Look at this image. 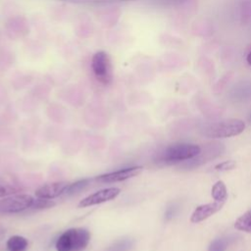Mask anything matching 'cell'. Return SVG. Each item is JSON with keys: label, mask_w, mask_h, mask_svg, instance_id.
Returning a JSON list of instances; mask_svg holds the SVG:
<instances>
[{"label": "cell", "mask_w": 251, "mask_h": 251, "mask_svg": "<svg viewBox=\"0 0 251 251\" xmlns=\"http://www.w3.org/2000/svg\"><path fill=\"white\" fill-rule=\"evenodd\" d=\"M90 241V232L83 227H72L65 230L56 240L57 251H82Z\"/></svg>", "instance_id": "obj_1"}, {"label": "cell", "mask_w": 251, "mask_h": 251, "mask_svg": "<svg viewBox=\"0 0 251 251\" xmlns=\"http://www.w3.org/2000/svg\"><path fill=\"white\" fill-rule=\"evenodd\" d=\"M200 150L201 148L195 144L175 143L162 150L158 154L156 161L166 165H173L192 159L199 154Z\"/></svg>", "instance_id": "obj_2"}, {"label": "cell", "mask_w": 251, "mask_h": 251, "mask_svg": "<svg viewBox=\"0 0 251 251\" xmlns=\"http://www.w3.org/2000/svg\"><path fill=\"white\" fill-rule=\"evenodd\" d=\"M245 128L243 121L228 119L205 126L201 129L202 135L210 138H226L240 134Z\"/></svg>", "instance_id": "obj_3"}, {"label": "cell", "mask_w": 251, "mask_h": 251, "mask_svg": "<svg viewBox=\"0 0 251 251\" xmlns=\"http://www.w3.org/2000/svg\"><path fill=\"white\" fill-rule=\"evenodd\" d=\"M91 70L97 81L108 85L113 80V67L109 54L105 51H97L91 59Z\"/></svg>", "instance_id": "obj_4"}, {"label": "cell", "mask_w": 251, "mask_h": 251, "mask_svg": "<svg viewBox=\"0 0 251 251\" xmlns=\"http://www.w3.org/2000/svg\"><path fill=\"white\" fill-rule=\"evenodd\" d=\"M34 198L29 194H13L0 200V213L15 214L31 207Z\"/></svg>", "instance_id": "obj_5"}, {"label": "cell", "mask_w": 251, "mask_h": 251, "mask_svg": "<svg viewBox=\"0 0 251 251\" xmlns=\"http://www.w3.org/2000/svg\"><path fill=\"white\" fill-rule=\"evenodd\" d=\"M225 148L221 143H209L204 145L203 149L200 150L199 154L193 157L192 159L187 160L184 164L181 165L183 169H193L197 168L215 158L220 156L224 152Z\"/></svg>", "instance_id": "obj_6"}, {"label": "cell", "mask_w": 251, "mask_h": 251, "mask_svg": "<svg viewBox=\"0 0 251 251\" xmlns=\"http://www.w3.org/2000/svg\"><path fill=\"white\" fill-rule=\"evenodd\" d=\"M143 170L142 166H133L128 168L120 169L114 172L106 173L103 175H100L96 176L94 179L98 182L102 183H111V182H118V181H124L128 178L134 177L138 176Z\"/></svg>", "instance_id": "obj_7"}, {"label": "cell", "mask_w": 251, "mask_h": 251, "mask_svg": "<svg viewBox=\"0 0 251 251\" xmlns=\"http://www.w3.org/2000/svg\"><path fill=\"white\" fill-rule=\"evenodd\" d=\"M121 192V189L118 187H108L101 190H98L83 199H81L78 203V207L85 208L93 205H98L107 201L114 200Z\"/></svg>", "instance_id": "obj_8"}, {"label": "cell", "mask_w": 251, "mask_h": 251, "mask_svg": "<svg viewBox=\"0 0 251 251\" xmlns=\"http://www.w3.org/2000/svg\"><path fill=\"white\" fill-rule=\"evenodd\" d=\"M70 182L68 181H54L50 183H46L38 187L34 194L36 198H43V199H54L62 194H65Z\"/></svg>", "instance_id": "obj_9"}, {"label": "cell", "mask_w": 251, "mask_h": 251, "mask_svg": "<svg viewBox=\"0 0 251 251\" xmlns=\"http://www.w3.org/2000/svg\"><path fill=\"white\" fill-rule=\"evenodd\" d=\"M224 205V202H219L215 201L213 203H208V204H203L198 207L193 211L190 221L192 223H200L209 217L213 216L217 212H219Z\"/></svg>", "instance_id": "obj_10"}, {"label": "cell", "mask_w": 251, "mask_h": 251, "mask_svg": "<svg viewBox=\"0 0 251 251\" xmlns=\"http://www.w3.org/2000/svg\"><path fill=\"white\" fill-rule=\"evenodd\" d=\"M27 244H28V241L25 237L21 235H13L7 240L6 247L8 251H21V250H25L27 247Z\"/></svg>", "instance_id": "obj_11"}, {"label": "cell", "mask_w": 251, "mask_h": 251, "mask_svg": "<svg viewBox=\"0 0 251 251\" xmlns=\"http://www.w3.org/2000/svg\"><path fill=\"white\" fill-rule=\"evenodd\" d=\"M235 237L233 235H226L220 238H217L212 241L208 251H225L233 241Z\"/></svg>", "instance_id": "obj_12"}, {"label": "cell", "mask_w": 251, "mask_h": 251, "mask_svg": "<svg viewBox=\"0 0 251 251\" xmlns=\"http://www.w3.org/2000/svg\"><path fill=\"white\" fill-rule=\"evenodd\" d=\"M211 194L215 201L225 203V201L226 200V197H227V190H226L225 182L222 180L217 181L212 187Z\"/></svg>", "instance_id": "obj_13"}, {"label": "cell", "mask_w": 251, "mask_h": 251, "mask_svg": "<svg viewBox=\"0 0 251 251\" xmlns=\"http://www.w3.org/2000/svg\"><path fill=\"white\" fill-rule=\"evenodd\" d=\"M234 226L238 230L251 232V209L245 212L235 221Z\"/></svg>", "instance_id": "obj_14"}, {"label": "cell", "mask_w": 251, "mask_h": 251, "mask_svg": "<svg viewBox=\"0 0 251 251\" xmlns=\"http://www.w3.org/2000/svg\"><path fill=\"white\" fill-rule=\"evenodd\" d=\"M20 188L10 180L0 177V197H7L16 194Z\"/></svg>", "instance_id": "obj_15"}, {"label": "cell", "mask_w": 251, "mask_h": 251, "mask_svg": "<svg viewBox=\"0 0 251 251\" xmlns=\"http://www.w3.org/2000/svg\"><path fill=\"white\" fill-rule=\"evenodd\" d=\"M134 242L130 238L119 239L110 245L105 251H128L132 248Z\"/></svg>", "instance_id": "obj_16"}, {"label": "cell", "mask_w": 251, "mask_h": 251, "mask_svg": "<svg viewBox=\"0 0 251 251\" xmlns=\"http://www.w3.org/2000/svg\"><path fill=\"white\" fill-rule=\"evenodd\" d=\"M91 181L90 178H82V179H79V180H76L73 183H70L65 194L67 195H72V194H75V193H77L79 192L80 190H82L83 188H85L89 182Z\"/></svg>", "instance_id": "obj_17"}, {"label": "cell", "mask_w": 251, "mask_h": 251, "mask_svg": "<svg viewBox=\"0 0 251 251\" xmlns=\"http://www.w3.org/2000/svg\"><path fill=\"white\" fill-rule=\"evenodd\" d=\"M55 206V202L51 199H43V198H36L34 199L30 208L32 209H47Z\"/></svg>", "instance_id": "obj_18"}, {"label": "cell", "mask_w": 251, "mask_h": 251, "mask_svg": "<svg viewBox=\"0 0 251 251\" xmlns=\"http://www.w3.org/2000/svg\"><path fill=\"white\" fill-rule=\"evenodd\" d=\"M235 167V162L232 160H228V161H225L221 164H218L215 166V169L217 171H228L231 170Z\"/></svg>", "instance_id": "obj_19"}, {"label": "cell", "mask_w": 251, "mask_h": 251, "mask_svg": "<svg viewBox=\"0 0 251 251\" xmlns=\"http://www.w3.org/2000/svg\"><path fill=\"white\" fill-rule=\"evenodd\" d=\"M177 210H178V207L176 204H172L171 206H169L166 209V212H165V219L167 221L172 220L176 216V214L177 213Z\"/></svg>", "instance_id": "obj_20"}, {"label": "cell", "mask_w": 251, "mask_h": 251, "mask_svg": "<svg viewBox=\"0 0 251 251\" xmlns=\"http://www.w3.org/2000/svg\"><path fill=\"white\" fill-rule=\"evenodd\" d=\"M245 60L249 66H251V46L247 49L245 54Z\"/></svg>", "instance_id": "obj_21"}, {"label": "cell", "mask_w": 251, "mask_h": 251, "mask_svg": "<svg viewBox=\"0 0 251 251\" xmlns=\"http://www.w3.org/2000/svg\"><path fill=\"white\" fill-rule=\"evenodd\" d=\"M124 1H129V0H124Z\"/></svg>", "instance_id": "obj_22"}, {"label": "cell", "mask_w": 251, "mask_h": 251, "mask_svg": "<svg viewBox=\"0 0 251 251\" xmlns=\"http://www.w3.org/2000/svg\"><path fill=\"white\" fill-rule=\"evenodd\" d=\"M21 251H25V250H21Z\"/></svg>", "instance_id": "obj_23"}]
</instances>
